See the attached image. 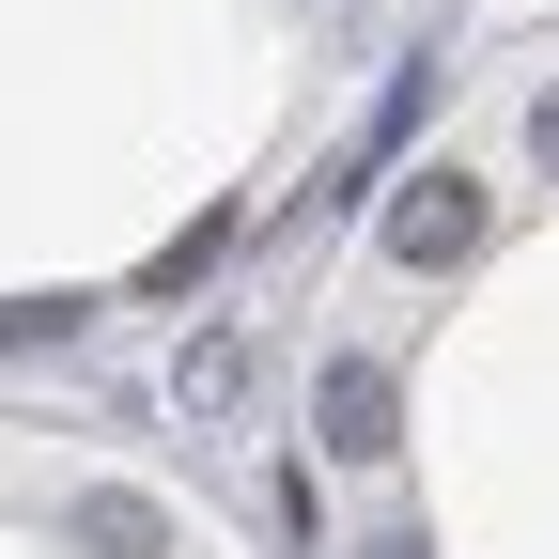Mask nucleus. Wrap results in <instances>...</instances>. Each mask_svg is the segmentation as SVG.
<instances>
[{"label":"nucleus","mask_w":559,"mask_h":559,"mask_svg":"<svg viewBox=\"0 0 559 559\" xmlns=\"http://www.w3.org/2000/svg\"><path fill=\"white\" fill-rule=\"evenodd\" d=\"M466 249H481V187H466V171H404V187H389V264L436 280V264H466Z\"/></svg>","instance_id":"f257e3e1"},{"label":"nucleus","mask_w":559,"mask_h":559,"mask_svg":"<svg viewBox=\"0 0 559 559\" xmlns=\"http://www.w3.org/2000/svg\"><path fill=\"white\" fill-rule=\"evenodd\" d=\"M311 419H326L342 466H389V451H404V389H389L373 358H326V373H311Z\"/></svg>","instance_id":"f03ea898"},{"label":"nucleus","mask_w":559,"mask_h":559,"mask_svg":"<svg viewBox=\"0 0 559 559\" xmlns=\"http://www.w3.org/2000/svg\"><path fill=\"white\" fill-rule=\"evenodd\" d=\"M171 404H187V419H234V404H249V342H234V326H202L187 358H171Z\"/></svg>","instance_id":"7ed1b4c3"},{"label":"nucleus","mask_w":559,"mask_h":559,"mask_svg":"<svg viewBox=\"0 0 559 559\" xmlns=\"http://www.w3.org/2000/svg\"><path fill=\"white\" fill-rule=\"evenodd\" d=\"M79 544L94 559H156L171 528H156V498H79Z\"/></svg>","instance_id":"20e7f679"},{"label":"nucleus","mask_w":559,"mask_h":559,"mask_svg":"<svg viewBox=\"0 0 559 559\" xmlns=\"http://www.w3.org/2000/svg\"><path fill=\"white\" fill-rule=\"evenodd\" d=\"M528 156H544V171H559V94H544V109H528Z\"/></svg>","instance_id":"39448f33"},{"label":"nucleus","mask_w":559,"mask_h":559,"mask_svg":"<svg viewBox=\"0 0 559 559\" xmlns=\"http://www.w3.org/2000/svg\"><path fill=\"white\" fill-rule=\"evenodd\" d=\"M373 559H436V544H373Z\"/></svg>","instance_id":"423d86ee"}]
</instances>
